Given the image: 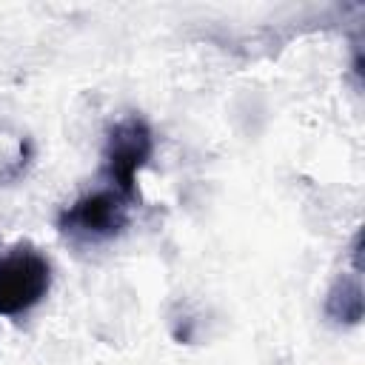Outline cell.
Listing matches in <instances>:
<instances>
[{
    "label": "cell",
    "mask_w": 365,
    "mask_h": 365,
    "mask_svg": "<svg viewBox=\"0 0 365 365\" xmlns=\"http://www.w3.org/2000/svg\"><path fill=\"white\" fill-rule=\"evenodd\" d=\"M154 154V134L148 123L137 114H128L117 120L106 131V145H103V163L106 174L114 182V191H120L125 200L137 197V174Z\"/></svg>",
    "instance_id": "obj_2"
},
{
    "label": "cell",
    "mask_w": 365,
    "mask_h": 365,
    "mask_svg": "<svg viewBox=\"0 0 365 365\" xmlns=\"http://www.w3.org/2000/svg\"><path fill=\"white\" fill-rule=\"evenodd\" d=\"M125 202L128 200L114 188L91 191L60 211L57 228L63 237H68L71 242H80V245L114 240L128 225V205Z\"/></svg>",
    "instance_id": "obj_1"
},
{
    "label": "cell",
    "mask_w": 365,
    "mask_h": 365,
    "mask_svg": "<svg viewBox=\"0 0 365 365\" xmlns=\"http://www.w3.org/2000/svg\"><path fill=\"white\" fill-rule=\"evenodd\" d=\"M362 311H365V302H362V285H359V277H336L334 285L328 288L325 294V317L339 322V325H356L362 319Z\"/></svg>",
    "instance_id": "obj_4"
},
{
    "label": "cell",
    "mask_w": 365,
    "mask_h": 365,
    "mask_svg": "<svg viewBox=\"0 0 365 365\" xmlns=\"http://www.w3.org/2000/svg\"><path fill=\"white\" fill-rule=\"evenodd\" d=\"M51 288V265L34 245H17L0 257V317L31 311Z\"/></svg>",
    "instance_id": "obj_3"
}]
</instances>
